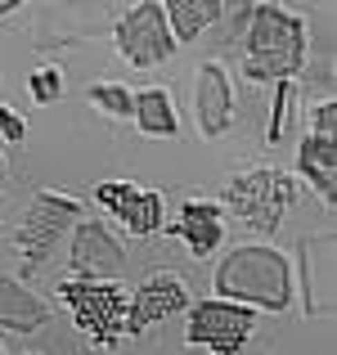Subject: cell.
I'll list each match as a JSON object with an SVG mask.
<instances>
[{
  "mask_svg": "<svg viewBox=\"0 0 337 355\" xmlns=\"http://www.w3.org/2000/svg\"><path fill=\"white\" fill-rule=\"evenodd\" d=\"M230 117H234V95H230V81H225V72L216 63H207V68L198 72V126L202 135H225L230 130Z\"/></svg>",
  "mask_w": 337,
  "mask_h": 355,
  "instance_id": "11",
  "label": "cell"
},
{
  "mask_svg": "<svg viewBox=\"0 0 337 355\" xmlns=\"http://www.w3.org/2000/svg\"><path fill=\"white\" fill-rule=\"evenodd\" d=\"M126 261V252L117 248V239L108 234L99 220H86L72 234V270L77 279H112Z\"/></svg>",
  "mask_w": 337,
  "mask_h": 355,
  "instance_id": "10",
  "label": "cell"
},
{
  "mask_svg": "<svg viewBox=\"0 0 337 355\" xmlns=\"http://www.w3.org/2000/svg\"><path fill=\"white\" fill-rule=\"evenodd\" d=\"M90 104H99L112 117H130L135 113V95H130L126 86H95L90 90Z\"/></svg>",
  "mask_w": 337,
  "mask_h": 355,
  "instance_id": "17",
  "label": "cell"
},
{
  "mask_svg": "<svg viewBox=\"0 0 337 355\" xmlns=\"http://www.w3.org/2000/svg\"><path fill=\"white\" fill-rule=\"evenodd\" d=\"M189 306V293L175 275H148L135 288V297L126 302V333H144L148 324L166 320V315H180Z\"/></svg>",
  "mask_w": 337,
  "mask_h": 355,
  "instance_id": "8",
  "label": "cell"
},
{
  "mask_svg": "<svg viewBox=\"0 0 337 355\" xmlns=\"http://www.w3.org/2000/svg\"><path fill=\"white\" fill-rule=\"evenodd\" d=\"M135 121L148 135H175V108L166 90H144L135 95Z\"/></svg>",
  "mask_w": 337,
  "mask_h": 355,
  "instance_id": "16",
  "label": "cell"
},
{
  "mask_svg": "<svg viewBox=\"0 0 337 355\" xmlns=\"http://www.w3.org/2000/svg\"><path fill=\"white\" fill-rule=\"evenodd\" d=\"M171 234H180L184 243H189L193 257H207V252L221 248V211L211 207V202H184L180 207V220L171 225Z\"/></svg>",
  "mask_w": 337,
  "mask_h": 355,
  "instance_id": "12",
  "label": "cell"
},
{
  "mask_svg": "<svg viewBox=\"0 0 337 355\" xmlns=\"http://www.w3.org/2000/svg\"><path fill=\"white\" fill-rule=\"evenodd\" d=\"M99 207H108L130 234H157L162 230V198L157 193H144L135 184H99L95 189Z\"/></svg>",
  "mask_w": 337,
  "mask_h": 355,
  "instance_id": "9",
  "label": "cell"
},
{
  "mask_svg": "<svg viewBox=\"0 0 337 355\" xmlns=\"http://www.w3.org/2000/svg\"><path fill=\"white\" fill-rule=\"evenodd\" d=\"M72 220H77V202H72V198H59V193H36L32 211L23 216V230H18V243H23V270L41 266Z\"/></svg>",
  "mask_w": 337,
  "mask_h": 355,
  "instance_id": "7",
  "label": "cell"
},
{
  "mask_svg": "<svg viewBox=\"0 0 337 355\" xmlns=\"http://www.w3.org/2000/svg\"><path fill=\"white\" fill-rule=\"evenodd\" d=\"M162 14H166V23H171V41H193L202 27L216 23L225 14V5H216V0H171Z\"/></svg>",
  "mask_w": 337,
  "mask_h": 355,
  "instance_id": "15",
  "label": "cell"
},
{
  "mask_svg": "<svg viewBox=\"0 0 337 355\" xmlns=\"http://www.w3.org/2000/svg\"><path fill=\"white\" fill-rule=\"evenodd\" d=\"M257 329V315L248 306L234 302H202L193 306L189 329H184V342L189 347H207L211 355H239V347L252 338Z\"/></svg>",
  "mask_w": 337,
  "mask_h": 355,
  "instance_id": "5",
  "label": "cell"
},
{
  "mask_svg": "<svg viewBox=\"0 0 337 355\" xmlns=\"http://www.w3.org/2000/svg\"><path fill=\"white\" fill-rule=\"evenodd\" d=\"M117 50L130 59V68H153V63H162V59L175 54V41H171V32H166V14H162L157 0L135 5L117 23Z\"/></svg>",
  "mask_w": 337,
  "mask_h": 355,
  "instance_id": "6",
  "label": "cell"
},
{
  "mask_svg": "<svg viewBox=\"0 0 337 355\" xmlns=\"http://www.w3.org/2000/svg\"><path fill=\"white\" fill-rule=\"evenodd\" d=\"M306 63V32L288 9L257 5L248 27V77L252 81H288Z\"/></svg>",
  "mask_w": 337,
  "mask_h": 355,
  "instance_id": "2",
  "label": "cell"
},
{
  "mask_svg": "<svg viewBox=\"0 0 337 355\" xmlns=\"http://www.w3.org/2000/svg\"><path fill=\"white\" fill-rule=\"evenodd\" d=\"M45 320H50L45 302H36V297L18 284V279L0 275V324H5V329H14V333H36Z\"/></svg>",
  "mask_w": 337,
  "mask_h": 355,
  "instance_id": "13",
  "label": "cell"
},
{
  "mask_svg": "<svg viewBox=\"0 0 337 355\" xmlns=\"http://www.w3.org/2000/svg\"><path fill=\"white\" fill-rule=\"evenodd\" d=\"M0 171H5V162H0Z\"/></svg>",
  "mask_w": 337,
  "mask_h": 355,
  "instance_id": "21",
  "label": "cell"
},
{
  "mask_svg": "<svg viewBox=\"0 0 337 355\" xmlns=\"http://www.w3.org/2000/svg\"><path fill=\"white\" fill-rule=\"evenodd\" d=\"M216 293L221 302H234V306L284 311L293 302V270L275 248H239L221 261Z\"/></svg>",
  "mask_w": 337,
  "mask_h": 355,
  "instance_id": "1",
  "label": "cell"
},
{
  "mask_svg": "<svg viewBox=\"0 0 337 355\" xmlns=\"http://www.w3.org/2000/svg\"><path fill=\"white\" fill-rule=\"evenodd\" d=\"M0 355H5V351H0Z\"/></svg>",
  "mask_w": 337,
  "mask_h": 355,
  "instance_id": "22",
  "label": "cell"
},
{
  "mask_svg": "<svg viewBox=\"0 0 337 355\" xmlns=\"http://www.w3.org/2000/svg\"><path fill=\"white\" fill-rule=\"evenodd\" d=\"M297 166H302V175H311L315 189L333 202V189H337V144L333 139L311 135L302 144V153H297Z\"/></svg>",
  "mask_w": 337,
  "mask_h": 355,
  "instance_id": "14",
  "label": "cell"
},
{
  "mask_svg": "<svg viewBox=\"0 0 337 355\" xmlns=\"http://www.w3.org/2000/svg\"><path fill=\"white\" fill-rule=\"evenodd\" d=\"M333 121H337V108L333 104H320V113H315V135L333 139Z\"/></svg>",
  "mask_w": 337,
  "mask_h": 355,
  "instance_id": "20",
  "label": "cell"
},
{
  "mask_svg": "<svg viewBox=\"0 0 337 355\" xmlns=\"http://www.w3.org/2000/svg\"><path fill=\"white\" fill-rule=\"evenodd\" d=\"M0 135H5V139H14V144H23V135H27V126H23V121H18L14 113H9L5 104H0Z\"/></svg>",
  "mask_w": 337,
  "mask_h": 355,
  "instance_id": "19",
  "label": "cell"
},
{
  "mask_svg": "<svg viewBox=\"0 0 337 355\" xmlns=\"http://www.w3.org/2000/svg\"><path fill=\"white\" fill-rule=\"evenodd\" d=\"M293 180L279 171H248L239 175V180H230V189H225V202H230V211L243 220V225L252 230H275L279 220L288 216V207H293Z\"/></svg>",
  "mask_w": 337,
  "mask_h": 355,
  "instance_id": "4",
  "label": "cell"
},
{
  "mask_svg": "<svg viewBox=\"0 0 337 355\" xmlns=\"http://www.w3.org/2000/svg\"><path fill=\"white\" fill-rule=\"evenodd\" d=\"M59 297L68 302L77 329L90 333L99 347H112L126 333V293L108 279H68L59 284Z\"/></svg>",
  "mask_w": 337,
  "mask_h": 355,
  "instance_id": "3",
  "label": "cell"
},
{
  "mask_svg": "<svg viewBox=\"0 0 337 355\" xmlns=\"http://www.w3.org/2000/svg\"><path fill=\"white\" fill-rule=\"evenodd\" d=\"M32 90H36V99H41V104H50V99H54V95H59V90H63L59 72H54V68L36 72V77H32Z\"/></svg>",
  "mask_w": 337,
  "mask_h": 355,
  "instance_id": "18",
  "label": "cell"
}]
</instances>
